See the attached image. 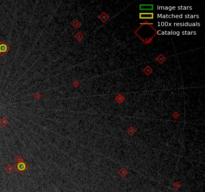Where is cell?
Here are the masks:
<instances>
[{
  "mask_svg": "<svg viewBox=\"0 0 205 192\" xmlns=\"http://www.w3.org/2000/svg\"><path fill=\"white\" fill-rule=\"evenodd\" d=\"M158 18L162 19H197L198 16L197 15H190V14H175L173 15L171 13H159L157 14Z\"/></svg>",
  "mask_w": 205,
  "mask_h": 192,
  "instance_id": "cell-1",
  "label": "cell"
},
{
  "mask_svg": "<svg viewBox=\"0 0 205 192\" xmlns=\"http://www.w3.org/2000/svg\"><path fill=\"white\" fill-rule=\"evenodd\" d=\"M158 26L160 27H170V26H173V27H179V26H184V27H187V26H199V22L197 21H194V22H174V23H170V22H167V21H160L158 23Z\"/></svg>",
  "mask_w": 205,
  "mask_h": 192,
  "instance_id": "cell-2",
  "label": "cell"
},
{
  "mask_svg": "<svg viewBox=\"0 0 205 192\" xmlns=\"http://www.w3.org/2000/svg\"><path fill=\"white\" fill-rule=\"evenodd\" d=\"M16 160H17V162H18V164H17V169H18V171H19L20 173L25 172L26 169H27V165L24 163L23 158L20 157V156H18V157L16 158Z\"/></svg>",
  "mask_w": 205,
  "mask_h": 192,
  "instance_id": "cell-3",
  "label": "cell"
},
{
  "mask_svg": "<svg viewBox=\"0 0 205 192\" xmlns=\"http://www.w3.org/2000/svg\"><path fill=\"white\" fill-rule=\"evenodd\" d=\"M9 50V46L5 43V42H3V41H1L0 42V54H2V53H5Z\"/></svg>",
  "mask_w": 205,
  "mask_h": 192,
  "instance_id": "cell-4",
  "label": "cell"
},
{
  "mask_svg": "<svg viewBox=\"0 0 205 192\" xmlns=\"http://www.w3.org/2000/svg\"><path fill=\"white\" fill-rule=\"evenodd\" d=\"M141 19H152L153 18V14L152 13H143L140 14Z\"/></svg>",
  "mask_w": 205,
  "mask_h": 192,
  "instance_id": "cell-5",
  "label": "cell"
},
{
  "mask_svg": "<svg viewBox=\"0 0 205 192\" xmlns=\"http://www.w3.org/2000/svg\"><path fill=\"white\" fill-rule=\"evenodd\" d=\"M7 123H8L7 118H1V119H0V124H1L2 126H6Z\"/></svg>",
  "mask_w": 205,
  "mask_h": 192,
  "instance_id": "cell-6",
  "label": "cell"
}]
</instances>
